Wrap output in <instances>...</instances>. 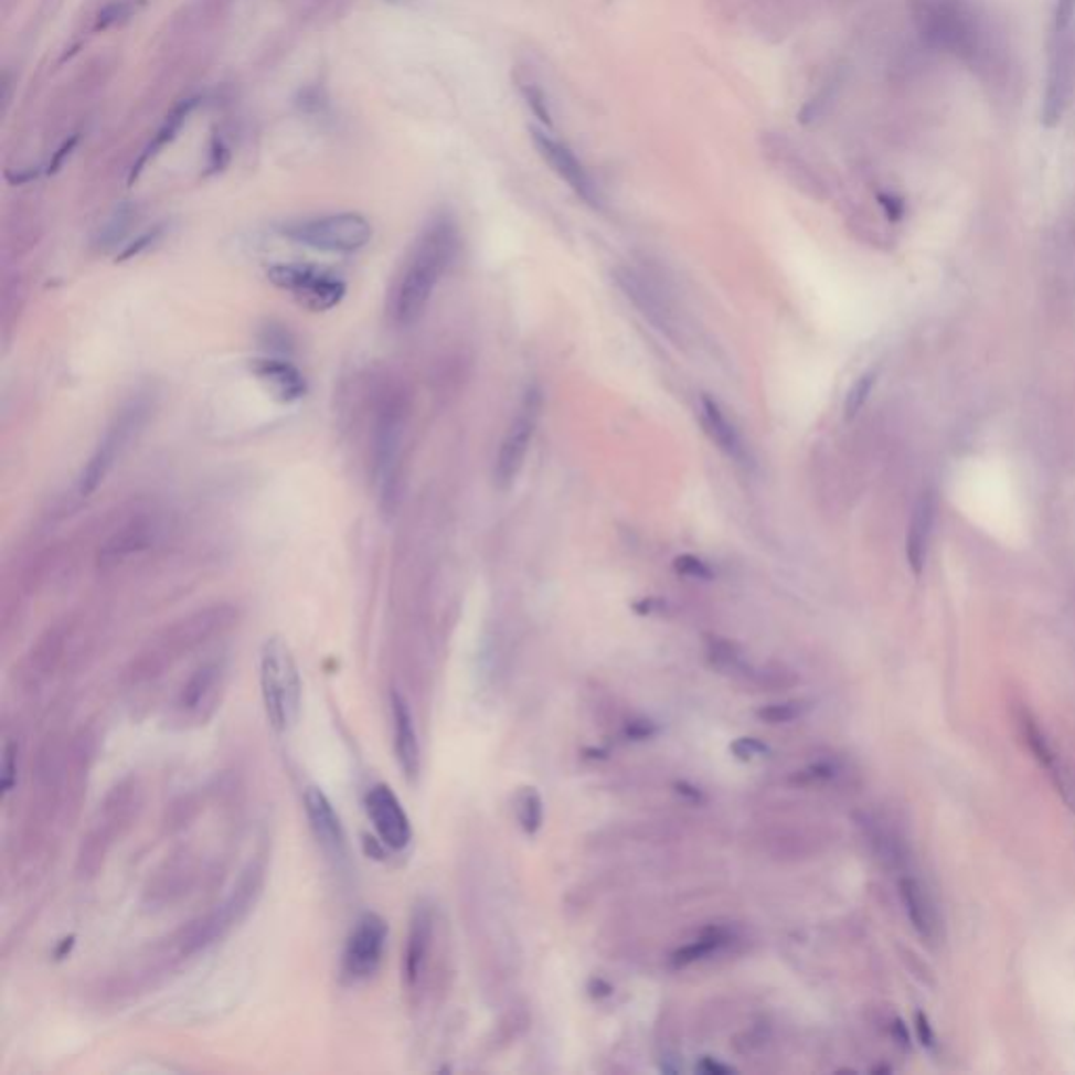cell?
<instances>
[{
  "label": "cell",
  "mask_w": 1075,
  "mask_h": 1075,
  "mask_svg": "<svg viewBox=\"0 0 1075 1075\" xmlns=\"http://www.w3.org/2000/svg\"><path fill=\"white\" fill-rule=\"evenodd\" d=\"M458 227L453 216L439 215L430 219L425 230L418 234L409 248L402 274L393 284L391 292V318L402 328L414 326L423 318L427 305L433 299L437 284L458 253Z\"/></svg>",
  "instance_id": "6da1fadb"
},
{
  "label": "cell",
  "mask_w": 1075,
  "mask_h": 1075,
  "mask_svg": "<svg viewBox=\"0 0 1075 1075\" xmlns=\"http://www.w3.org/2000/svg\"><path fill=\"white\" fill-rule=\"evenodd\" d=\"M263 886L265 863L251 861L221 904L174 930L167 944L156 949V956L151 958L153 965L171 967L174 962L195 958L198 954H204L219 941H223L255 909Z\"/></svg>",
  "instance_id": "7a4b0ae2"
},
{
  "label": "cell",
  "mask_w": 1075,
  "mask_h": 1075,
  "mask_svg": "<svg viewBox=\"0 0 1075 1075\" xmlns=\"http://www.w3.org/2000/svg\"><path fill=\"white\" fill-rule=\"evenodd\" d=\"M237 614L230 605H213L194 611L181 620L160 630L146 647L130 660L127 679L132 685H143L162 677L177 662L211 643L223 632H227Z\"/></svg>",
  "instance_id": "3957f363"
},
{
  "label": "cell",
  "mask_w": 1075,
  "mask_h": 1075,
  "mask_svg": "<svg viewBox=\"0 0 1075 1075\" xmlns=\"http://www.w3.org/2000/svg\"><path fill=\"white\" fill-rule=\"evenodd\" d=\"M143 807V788L139 779L127 777L118 781L104 800L97 805L86 826L85 837L78 847L76 872L83 879L95 876L108 858L109 851L125 839Z\"/></svg>",
  "instance_id": "277c9868"
},
{
  "label": "cell",
  "mask_w": 1075,
  "mask_h": 1075,
  "mask_svg": "<svg viewBox=\"0 0 1075 1075\" xmlns=\"http://www.w3.org/2000/svg\"><path fill=\"white\" fill-rule=\"evenodd\" d=\"M258 683L272 730L288 735L301 719L302 679L292 649L278 635L267 637L260 646Z\"/></svg>",
  "instance_id": "5b68a950"
},
{
  "label": "cell",
  "mask_w": 1075,
  "mask_h": 1075,
  "mask_svg": "<svg viewBox=\"0 0 1075 1075\" xmlns=\"http://www.w3.org/2000/svg\"><path fill=\"white\" fill-rule=\"evenodd\" d=\"M153 412V393L137 391L129 400L114 412L108 427L99 437L91 458L86 460L85 469L78 479V494L91 496L106 481L118 460L132 446V441L141 435L143 427L150 421Z\"/></svg>",
  "instance_id": "8992f818"
},
{
  "label": "cell",
  "mask_w": 1075,
  "mask_h": 1075,
  "mask_svg": "<svg viewBox=\"0 0 1075 1075\" xmlns=\"http://www.w3.org/2000/svg\"><path fill=\"white\" fill-rule=\"evenodd\" d=\"M406 433V404L400 393L387 391L376 408L372 433V465L381 507L393 513L402 488V446Z\"/></svg>",
  "instance_id": "52a82bcc"
},
{
  "label": "cell",
  "mask_w": 1075,
  "mask_h": 1075,
  "mask_svg": "<svg viewBox=\"0 0 1075 1075\" xmlns=\"http://www.w3.org/2000/svg\"><path fill=\"white\" fill-rule=\"evenodd\" d=\"M281 234L313 251L351 255L370 244L372 225L366 216L358 213H337L288 223Z\"/></svg>",
  "instance_id": "ba28073f"
},
{
  "label": "cell",
  "mask_w": 1075,
  "mask_h": 1075,
  "mask_svg": "<svg viewBox=\"0 0 1075 1075\" xmlns=\"http://www.w3.org/2000/svg\"><path fill=\"white\" fill-rule=\"evenodd\" d=\"M1075 0H1058L1054 7L1053 34H1051V57H1049V78L1042 118L1046 127H1054L1067 106L1072 88V67H1074Z\"/></svg>",
  "instance_id": "9c48e42d"
},
{
  "label": "cell",
  "mask_w": 1075,
  "mask_h": 1075,
  "mask_svg": "<svg viewBox=\"0 0 1075 1075\" xmlns=\"http://www.w3.org/2000/svg\"><path fill=\"white\" fill-rule=\"evenodd\" d=\"M267 280L313 313L334 309L347 295L337 274L311 263H276L267 269Z\"/></svg>",
  "instance_id": "30bf717a"
},
{
  "label": "cell",
  "mask_w": 1075,
  "mask_h": 1075,
  "mask_svg": "<svg viewBox=\"0 0 1075 1075\" xmlns=\"http://www.w3.org/2000/svg\"><path fill=\"white\" fill-rule=\"evenodd\" d=\"M227 688V662L206 660L183 681L172 700L171 719L183 730L206 725L221 709Z\"/></svg>",
  "instance_id": "8fae6325"
},
{
  "label": "cell",
  "mask_w": 1075,
  "mask_h": 1075,
  "mask_svg": "<svg viewBox=\"0 0 1075 1075\" xmlns=\"http://www.w3.org/2000/svg\"><path fill=\"white\" fill-rule=\"evenodd\" d=\"M387 920L376 912H364L351 926L341 954V979L349 986L370 981L385 960Z\"/></svg>",
  "instance_id": "7c38bea8"
},
{
  "label": "cell",
  "mask_w": 1075,
  "mask_h": 1075,
  "mask_svg": "<svg viewBox=\"0 0 1075 1075\" xmlns=\"http://www.w3.org/2000/svg\"><path fill=\"white\" fill-rule=\"evenodd\" d=\"M116 72V57L104 53L88 60L74 78L57 91L46 111V135H55L65 129L93 99L108 86Z\"/></svg>",
  "instance_id": "4fadbf2b"
},
{
  "label": "cell",
  "mask_w": 1075,
  "mask_h": 1075,
  "mask_svg": "<svg viewBox=\"0 0 1075 1075\" xmlns=\"http://www.w3.org/2000/svg\"><path fill=\"white\" fill-rule=\"evenodd\" d=\"M540 409H542V393L534 385L525 391L517 408L515 418L511 421L496 456L494 481L500 490H509L525 465V456L530 453V444L536 433Z\"/></svg>",
  "instance_id": "5bb4252c"
},
{
  "label": "cell",
  "mask_w": 1075,
  "mask_h": 1075,
  "mask_svg": "<svg viewBox=\"0 0 1075 1075\" xmlns=\"http://www.w3.org/2000/svg\"><path fill=\"white\" fill-rule=\"evenodd\" d=\"M435 925H437L435 907L427 900H421L412 907L409 914L408 935H406L404 960H402V981L412 1000L421 998L429 977L427 972H429L430 956L435 946Z\"/></svg>",
  "instance_id": "9a60e30c"
},
{
  "label": "cell",
  "mask_w": 1075,
  "mask_h": 1075,
  "mask_svg": "<svg viewBox=\"0 0 1075 1075\" xmlns=\"http://www.w3.org/2000/svg\"><path fill=\"white\" fill-rule=\"evenodd\" d=\"M302 809L323 858L334 870H343L349 863V844H347L343 821L339 811L334 809L332 800L326 796L322 788L309 786L302 792Z\"/></svg>",
  "instance_id": "2e32d148"
},
{
  "label": "cell",
  "mask_w": 1075,
  "mask_h": 1075,
  "mask_svg": "<svg viewBox=\"0 0 1075 1075\" xmlns=\"http://www.w3.org/2000/svg\"><path fill=\"white\" fill-rule=\"evenodd\" d=\"M366 813L379 840L395 853L406 851L412 839V821L402 800L387 784H374L366 795Z\"/></svg>",
  "instance_id": "e0dca14e"
},
{
  "label": "cell",
  "mask_w": 1075,
  "mask_h": 1075,
  "mask_svg": "<svg viewBox=\"0 0 1075 1075\" xmlns=\"http://www.w3.org/2000/svg\"><path fill=\"white\" fill-rule=\"evenodd\" d=\"M532 141L536 146L538 153L542 156V160L553 171L557 172V177H560L561 181H565L570 185V190L574 194L582 198L590 206H599L602 204L599 188L593 181L590 172L586 171V167L582 164V160L576 156V151L572 150L567 143H563L560 139L551 137L546 130L542 129H532Z\"/></svg>",
  "instance_id": "ac0fdd59"
},
{
  "label": "cell",
  "mask_w": 1075,
  "mask_h": 1075,
  "mask_svg": "<svg viewBox=\"0 0 1075 1075\" xmlns=\"http://www.w3.org/2000/svg\"><path fill=\"white\" fill-rule=\"evenodd\" d=\"M391 709V732H393V753L397 765L408 781H416L421 775V742L414 725V714L408 700L402 691L393 689L389 698Z\"/></svg>",
  "instance_id": "d6986e66"
},
{
  "label": "cell",
  "mask_w": 1075,
  "mask_h": 1075,
  "mask_svg": "<svg viewBox=\"0 0 1075 1075\" xmlns=\"http://www.w3.org/2000/svg\"><path fill=\"white\" fill-rule=\"evenodd\" d=\"M248 370L263 389L280 404H297L307 395V381L301 370L280 355L251 360Z\"/></svg>",
  "instance_id": "ffe728a7"
},
{
  "label": "cell",
  "mask_w": 1075,
  "mask_h": 1075,
  "mask_svg": "<svg viewBox=\"0 0 1075 1075\" xmlns=\"http://www.w3.org/2000/svg\"><path fill=\"white\" fill-rule=\"evenodd\" d=\"M700 409H702L704 430L709 433L710 439L716 444V448L725 456H730L733 462H737V465H753L746 441L742 439L739 430L730 421L725 409L721 408V404L710 395H702Z\"/></svg>",
  "instance_id": "44dd1931"
},
{
  "label": "cell",
  "mask_w": 1075,
  "mask_h": 1075,
  "mask_svg": "<svg viewBox=\"0 0 1075 1075\" xmlns=\"http://www.w3.org/2000/svg\"><path fill=\"white\" fill-rule=\"evenodd\" d=\"M933 523H935V496L926 490L918 496V500L912 509L909 525H907V538H905V555H907V563L916 576H920L925 570L928 544H930V536H933Z\"/></svg>",
  "instance_id": "7402d4cb"
},
{
  "label": "cell",
  "mask_w": 1075,
  "mask_h": 1075,
  "mask_svg": "<svg viewBox=\"0 0 1075 1075\" xmlns=\"http://www.w3.org/2000/svg\"><path fill=\"white\" fill-rule=\"evenodd\" d=\"M195 874L198 870L192 858L179 855L177 860L167 863L160 872H156V876L151 879L150 886L146 891L148 904L164 907L181 900L194 886Z\"/></svg>",
  "instance_id": "603a6c76"
},
{
  "label": "cell",
  "mask_w": 1075,
  "mask_h": 1075,
  "mask_svg": "<svg viewBox=\"0 0 1075 1075\" xmlns=\"http://www.w3.org/2000/svg\"><path fill=\"white\" fill-rule=\"evenodd\" d=\"M200 99L195 97H188V99H181L172 106L171 111L167 114V118L162 120V125L158 127V130L151 135L150 143L143 148V150L137 153L132 167H130L129 181L132 183L141 172L146 171V167L150 164L151 160L164 150L167 146H171L172 141L177 139V135L181 132V129L185 127L188 118L192 116L195 106H198Z\"/></svg>",
  "instance_id": "cb8c5ba5"
},
{
  "label": "cell",
  "mask_w": 1075,
  "mask_h": 1075,
  "mask_svg": "<svg viewBox=\"0 0 1075 1075\" xmlns=\"http://www.w3.org/2000/svg\"><path fill=\"white\" fill-rule=\"evenodd\" d=\"M900 893L914 930L926 941H935L939 937V912L925 884L918 879L905 876L900 882Z\"/></svg>",
  "instance_id": "d4e9b609"
},
{
  "label": "cell",
  "mask_w": 1075,
  "mask_h": 1075,
  "mask_svg": "<svg viewBox=\"0 0 1075 1075\" xmlns=\"http://www.w3.org/2000/svg\"><path fill=\"white\" fill-rule=\"evenodd\" d=\"M153 534H156L153 523L143 521V519H135L109 540L108 544L104 546V551L99 553V561L104 565H116L118 561L127 560L130 555L148 549L151 540H153Z\"/></svg>",
  "instance_id": "484cf974"
},
{
  "label": "cell",
  "mask_w": 1075,
  "mask_h": 1075,
  "mask_svg": "<svg viewBox=\"0 0 1075 1075\" xmlns=\"http://www.w3.org/2000/svg\"><path fill=\"white\" fill-rule=\"evenodd\" d=\"M732 941V933L725 926H709L700 933L688 946L679 947L670 962L674 968H688L695 962L709 960L710 956L719 954L723 947Z\"/></svg>",
  "instance_id": "4316f807"
},
{
  "label": "cell",
  "mask_w": 1075,
  "mask_h": 1075,
  "mask_svg": "<svg viewBox=\"0 0 1075 1075\" xmlns=\"http://www.w3.org/2000/svg\"><path fill=\"white\" fill-rule=\"evenodd\" d=\"M616 280L626 292V297L641 309V313H646L651 322L667 326V307H662V297L653 295V288L643 280V276H639L630 269H624V272L616 274Z\"/></svg>",
  "instance_id": "83f0119b"
},
{
  "label": "cell",
  "mask_w": 1075,
  "mask_h": 1075,
  "mask_svg": "<svg viewBox=\"0 0 1075 1075\" xmlns=\"http://www.w3.org/2000/svg\"><path fill=\"white\" fill-rule=\"evenodd\" d=\"M517 821L528 837H534L544 821V802L536 788H521L515 798Z\"/></svg>",
  "instance_id": "f1b7e54d"
},
{
  "label": "cell",
  "mask_w": 1075,
  "mask_h": 1075,
  "mask_svg": "<svg viewBox=\"0 0 1075 1075\" xmlns=\"http://www.w3.org/2000/svg\"><path fill=\"white\" fill-rule=\"evenodd\" d=\"M135 219H137V215H135V209L129 206V204H123L120 209H116V213L109 216L108 223H106V225L102 227V232H99V237H97V240H99V246H104V248H108V246H116V244H118L123 237L129 234V230L132 227Z\"/></svg>",
  "instance_id": "f546056e"
},
{
  "label": "cell",
  "mask_w": 1075,
  "mask_h": 1075,
  "mask_svg": "<svg viewBox=\"0 0 1075 1075\" xmlns=\"http://www.w3.org/2000/svg\"><path fill=\"white\" fill-rule=\"evenodd\" d=\"M517 86H519V93L521 97L525 99L528 108L532 109V114L536 116L538 120L546 127H553V116H551V108H549V99L544 95V91L534 83L530 76H517Z\"/></svg>",
  "instance_id": "4dcf8cb0"
},
{
  "label": "cell",
  "mask_w": 1075,
  "mask_h": 1075,
  "mask_svg": "<svg viewBox=\"0 0 1075 1075\" xmlns=\"http://www.w3.org/2000/svg\"><path fill=\"white\" fill-rule=\"evenodd\" d=\"M20 775V746L15 742H7L2 748V767H0V792L2 798H9L18 788Z\"/></svg>",
  "instance_id": "1f68e13d"
},
{
  "label": "cell",
  "mask_w": 1075,
  "mask_h": 1075,
  "mask_svg": "<svg viewBox=\"0 0 1075 1075\" xmlns=\"http://www.w3.org/2000/svg\"><path fill=\"white\" fill-rule=\"evenodd\" d=\"M260 344L269 351V355H288L292 353L295 349V337L290 334V330L281 323L269 322L263 330H260V337H258Z\"/></svg>",
  "instance_id": "d6a6232c"
},
{
  "label": "cell",
  "mask_w": 1075,
  "mask_h": 1075,
  "mask_svg": "<svg viewBox=\"0 0 1075 1075\" xmlns=\"http://www.w3.org/2000/svg\"><path fill=\"white\" fill-rule=\"evenodd\" d=\"M874 385H876V372L872 370V372L861 374L860 379L853 383V387L849 389V393L844 397V418L847 421H851L860 414L865 402L870 400V393H872Z\"/></svg>",
  "instance_id": "836d02e7"
},
{
  "label": "cell",
  "mask_w": 1075,
  "mask_h": 1075,
  "mask_svg": "<svg viewBox=\"0 0 1075 1075\" xmlns=\"http://www.w3.org/2000/svg\"><path fill=\"white\" fill-rule=\"evenodd\" d=\"M809 710V706L805 702H798V700H792V702H779V704H769V706H760L756 710V716L769 725H781V723H792V721H798L800 716H805V712Z\"/></svg>",
  "instance_id": "e575fe53"
},
{
  "label": "cell",
  "mask_w": 1075,
  "mask_h": 1075,
  "mask_svg": "<svg viewBox=\"0 0 1075 1075\" xmlns=\"http://www.w3.org/2000/svg\"><path fill=\"white\" fill-rule=\"evenodd\" d=\"M132 13H135V7L130 0H111L108 4H104L102 11L97 13L95 23H93V32H104L109 28L123 25V23L129 22Z\"/></svg>",
  "instance_id": "d590c367"
},
{
  "label": "cell",
  "mask_w": 1075,
  "mask_h": 1075,
  "mask_svg": "<svg viewBox=\"0 0 1075 1075\" xmlns=\"http://www.w3.org/2000/svg\"><path fill=\"white\" fill-rule=\"evenodd\" d=\"M1046 769H1049V774H1051V777H1053V784L1054 788H1056V792L1063 796L1065 805H1067L1072 811H1075L1074 769H1072L1069 765H1065V763H1063L1058 756L1054 758L1053 763H1051Z\"/></svg>",
  "instance_id": "8d00e7d4"
},
{
  "label": "cell",
  "mask_w": 1075,
  "mask_h": 1075,
  "mask_svg": "<svg viewBox=\"0 0 1075 1075\" xmlns=\"http://www.w3.org/2000/svg\"><path fill=\"white\" fill-rule=\"evenodd\" d=\"M232 160V143L225 130L219 129L213 132L211 148H209V162H206V174L221 172Z\"/></svg>",
  "instance_id": "74e56055"
},
{
  "label": "cell",
  "mask_w": 1075,
  "mask_h": 1075,
  "mask_svg": "<svg viewBox=\"0 0 1075 1075\" xmlns=\"http://www.w3.org/2000/svg\"><path fill=\"white\" fill-rule=\"evenodd\" d=\"M674 570L688 578H695V581H712L714 578V570L710 567L709 563L695 555H681L674 560Z\"/></svg>",
  "instance_id": "f35d334b"
},
{
  "label": "cell",
  "mask_w": 1075,
  "mask_h": 1075,
  "mask_svg": "<svg viewBox=\"0 0 1075 1075\" xmlns=\"http://www.w3.org/2000/svg\"><path fill=\"white\" fill-rule=\"evenodd\" d=\"M709 656L710 660L714 662L716 668H733L737 662H739V653H737V647L730 643V641H723V639H712L709 643Z\"/></svg>",
  "instance_id": "ab89813d"
},
{
  "label": "cell",
  "mask_w": 1075,
  "mask_h": 1075,
  "mask_svg": "<svg viewBox=\"0 0 1075 1075\" xmlns=\"http://www.w3.org/2000/svg\"><path fill=\"white\" fill-rule=\"evenodd\" d=\"M162 234H164V227H162V225L151 227V230H148L146 234H141V236L137 237L132 244H129V246H127V248H125V251L118 255V260H127V258L139 257L143 251H148L150 246H153V244H156V242L162 237Z\"/></svg>",
  "instance_id": "60d3db41"
},
{
  "label": "cell",
  "mask_w": 1075,
  "mask_h": 1075,
  "mask_svg": "<svg viewBox=\"0 0 1075 1075\" xmlns=\"http://www.w3.org/2000/svg\"><path fill=\"white\" fill-rule=\"evenodd\" d=\"M732 753L739 760H753L756 756L769 754V746L756 737H739L737 742H733Z\"/></svg>",
  "instance_id": "b9f144b4"
},
{
  "label": "cell",
  "mask_w": 1075,
  "mask_h": 1075,
  "mask_svg": "<svg viewBox=\"0 0 1075 1075\" xmlns=\"http://www.w3.org/2000/svg\"><path fill=\"white\" fill-rule=\"evenodd\" d=\"M879 202H881L882 211L886 213V216L891 221H900L904 216V200L897 198V195L888 194V192H881L879 194Z\"/></svg>",
  "instance_id": "7bdbcfd3"
},
{
  "label": "cell",
  "mask_w": 1075,
  "mask_h": 1075,
  "mask_svg": "<svg viewBox=\"0 0 1075 1075\" xmlns=\"http://www.w3.org/2000/svg\"><path fill=\"white\" fill-rule=\"evenodd\" d=\"M78 143V135H67V139L62 141V146L57 148V151L53 153L51 162H49V172H57L62 169V164L65 162V158L72 153V150L76 148Z\"/></svg>",
  "instance_id": "ee69618b"
},
{
  "label": "cell",
  "mask_w": 1075,
  "mask_h": 1075,
  "mask_svg": "<svg viewBox=\"0 0 1075 1075\" xmlns=\"http://www.w3.org/2000/svg\"><path fill=\"white\" fill-rule=\"evenodd\" d=\"M299 106H301L305 111H318V109L322 108L323 106L322 93H320L316 86L305 88V91L301 93V102H299Z\"/></svg>",
  "instance_id": "f6af8a7d"
},
{
  "label": "cell",
  "mask_w": 1075,
  "mask_h": 1075,
  "mask_svg": "<svg viewBox=\"0 0 1075 1075\" xmlns=\"http://www.w3.org/2000/svg\"><path fill=\"white\" fill-rule=\"evenodd\" d=\"M626 733L632 739H647V737H651V735L658 733V727L653 723H649V721H635V723L628 725Z\"/></svg>",
  "instance_id": "bcb514c9"
},
{
  "label": "cell",
  "mask_w": 1075,
  "mask_h": 1075,
  "mask_svg": "<svg viewBox=\"0 0 1075 1075\" xmlns=\"http://www.w3.org/2000/svg\"><path fill=\"white\" fill-rule=\"evenodd\" d=\"M698 1069L709 1075H727V1074H733V1072H735L733 1067H730V1065H725V1063H719V1061H714L712 1056H704V1058H702V1063L698 1065Z\"/></svg>",
  "instance_id": "7dc6e473"
},
{
  "label": "cell",
  "mask_w": 1075,
  "mask_h": 1075,
  "mask_svg": "<svg viewBox=\"0 0 1075 1075\" xmlns=\"http://www.w3.org/2000/svg\"><path fill=\"white\" fill-rule=\"evenodd\" d=\"M916 1030H918V1033H920L923 1044H926V1046H933L935 1035H933V1030H930V1025H928V1019H926L923 1012H918V1014H916Z\"/></svg>",
  "instance_id": "c3c4849f"
},
{
  "label": "cell",
  "mask_w": 1075,
  "mask_h": 1075,
  "mask_svg": "<svg viewBox=\"0 0 1075 1075\" xmlns=\"http://www.w3.org/2000/svg\"><path fill=\"white\" fill-rule=\"evenodd\" d=\"M677 792H679L681 796H685V798H689L691 802H700V800H702L700 790H698V788H693V786H689V784H685V781L677 784Z\"/></svg>",
  "instance_id": "681fc988"
},
{
  "label": "cell",
  "mask_w": 1075,
  "mask_h": 1075,
  "mask_svg": "<svg viewBox=\"0 0 1075 1075\" xmlns=\"http://www.w3.org/2000/svg\"><path fill=\"white\" fill-rule=\"evenodd\" d=\"M301 4H309V7H318L322 0H299Z\"/></svg>",
  "instance_id": "f907efd6"
}]
</instances>
